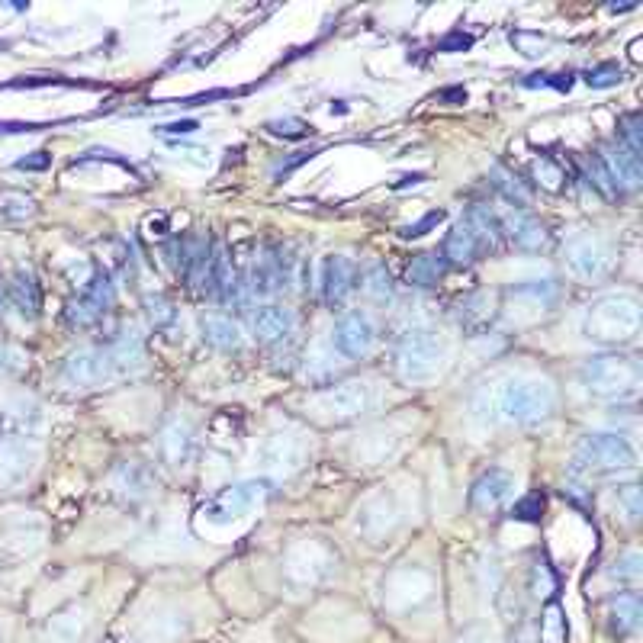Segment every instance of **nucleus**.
Wrapping results in <instances>:
<instances>
[{
    "label": "nucleus",
    "mask_w": 643,
    "mask_h": 643,
    "mask_svg": "<svg viewBox=\"0 0 643 643\" xmlns=\"http://www.w3.org/2000/svg\"><path fill=\"white\" fill-rule=\"evenodd\" d=\"M473 412L480 422L537 425L553 412V386L531 377H508L476 396Z\"/></svg>",
    "instance_id": "nucleus-1"
},
{
    "label": "nucleus",
    "mask_w": 643,
    "mask_h": 643,
    "mask_svg": "<svg viewBox=\"0 0 643 643\" xmlns=\"http://www.w3.org/2000/svg\"><path fill=\"white\" fill-rule=\"evenodd\" d=\"M142 338L139 335H123L113 341L110 348H94V351H81L74 354L65 364L62 377L71 386H97L103 380H113L119 373H129L132 367L142 364Z\"/></svg>",
    "instance_id": "nucleus-2"
},
{
    "label": "nucleus",
    "mask_w": 643,
    "mask_h": 643,
    "mask_svg": "<svg viewBox=\"0 0 643 643\" xmlns=\"http://www.w3.org/2000/svg\"><path fill=\"white\" fill-rule=\"evenodd\" d=\"M399 373L412 383H428L438 377L444 364V341L438 338L435 328L428 325H412L399 338Z\"/></svg>",
    "instance_id": "nucleus-3"
},
{
    "label": "nucleus",
    "mask_w": 643,
    "mask_h": 643,
    "mask_svg": "<svg viewBox=\"0 0 643 643\" xmlns=\"http://www.w3.org/2000/svg\"><path fill=\"white\" fill-rule=\"evenodd\" d=\"M582 380L595 393L605 399H627L637 393L640 386V364L634 357L624 354H602L582 367Z\"/></svg>",
    "instance_id": "nucleus-4"
},
{
    "label": "nucleus",
    "mask_w": 643,
    "mask_h": 643,
    "mask_svg": "<svg viewBox=\"0 0 643 643\" xmlns=\"http://www.w3.org/2000/svg\"><path fill=\"white\" fill-rule=\"evenodd\" d=\"M640 325V306L631 296H602L595 306H589V338L598 341H624L637 332Z\"/></svg>",
    "instance_id": "nucleus-5"
},
{
    "label": "nucleus",
    "mask_w": 643,
    "mask_h": 643,
    "mask_svg": "<svg viewBox=\"0 0 643 643\" xmlns=\"http://www.w3.org/2000/svg\"><path fill=\"white\" fill-rule=\"evenodd\" d=\"M579 463H589V467H598V470H631L637 467V451L624 435L598 431V435L582 438Z\"/></svg>",
    "instance_id": "nucleus-6"
},
{
    "label": "nucleus",
    "mask_w": 643,
    "mask_h": 643,
    "mask_svg": "<svg viewBox=\"0 0 643 643\" xmlns=\"http://www.w3.org/2000/svg\"><path fill=\"white\" fill-rule=\"evenodd\" d=\"M332 345L341 357H367L377 345V328H373L367 312H348V316H341L335 332H332Z\"/></svg>",
    "instance_id": "nucleus-7"
},
{
    "label": "nucleus",
    "mask_w": 643,
    "mask_h": 643,
    "mask_svg": "<svg viewBox=\"0 0 643 643\" xmlns=\"http://www.w3.org/2000/svg\"><path fill=\"white\" fill-rule=\"evenodd\" d=\"M267 489H271V483H264V480H245L238 486H229L222 496H216L213 502H209L206 515H209V521L242 518L245 512H251V508L267 496Z\"/></svg>",
    "instance_id": "nucleus-8"
},
{
    "label": "nucleus",
    "mask_w": 643,
    "mask_h": 643,
    "mask_svg": "<svg viewBox=\"0 0 643 643\" xmlns=\"http://www.w3.org/2000/svg\"><path fill=\"white\" fill-rule=\"evenodd\" d=\"M566 264H570V271L576 277L595 280L611 267V251L605 242H598V238L582 235V238H573L570 248H566Z\"/></svg>",
    "instance_id": "nucleus-9"
},
{
    "label": "nucleus",
    "mask_w": 643,
    "mask_h": 643,
    "mask_svg": "<svg viewBox=\"0 0 643 643\" xmlns=\"http://www.w3.org/2000/svg\"><path fill=\"white\" fill-rule=\"evenodd\" d=\"M290 283V258L280 248H264V254L254 261L251 271V293L254 296H274Z\"/></svg>",
    "instance_id": "nucleus-10"
},
{
    "label": "nucleus",
    "mask_w": 643,
    "mask_h": 643,
    "mask_svg": "<svg viewBox=\"0 0 643 643\" xmlns=\"http://www.w3.org/2000/svg\"><path fill=\"white\" fill-rule=\"evenodd\" d=\"M512 492H515V476L492 467V470H486L480 480L473 483L470 505L476 508V512H496V508H502L508 502V496H512Z\"/></svg>",
    "instance_id": "nucleus-11"
},
{
    "label": "nucleus",
    "mask_w": 643,
    "mask_h": 643,
    "mask_svg": "<svg viewBox=\"0 0 643 643\" xmlns=\"http://www.w3.org/2000/svg\"><path fill=\"white\" fill-rule=\"evenodd\" d=\"M354 274L357 267L348 254H328L322 264V293L332 306L345 303V296L354 290Z\"/></svg>",
    "instance_id": "nucleus-12"
},
{
    "label": "nucleus",
    "mask_w": 643,
    "mask_h": 643,
    "mask_svg": "<svg viewBox=\"0 0 643 643\" xmlns=\"http://www.w3.org/2000/svg\"><path fill=\"white\" fill-rule=\"evenodd\" d=\"M499 226H502V235H508L518 248H525V251H537V248L547 245L544 226L534 216H528L525 209H508L505 216H499Z\"/></svg>",
    "instance_id": "nucleus-13"
},
{
    "label": "nucleus",
    "mask_w": 643,
    "mask_h": 643,
    "mask_svg": "<svg viewBox=\"0 0 643 643\" xmlns=\"http://www.w3.org/2000/svg\"><path fill=\"white\" fill-rule=\"evenodd\" d=\"M293 309L287 306H261L258 312H254V335H258L261 341H267V345H274V341H283L290 332H293Z\"/></svg>",
    "instance_id": "nucleus-14"
},
{
    "label": "nucleus",
    "mask_w": 643,
    "mask_h": 643,
    "mask_svg": "<svg viewBox=\"0 0 643 643\" xmlns=\"http://www.w3.org/2000/svg\"><path fill=\"white\" fill-rule=\"evenodd\" d=\"M602 158H605L608 171H611V177H615V184H618L621 190H634V187H640V177H643L640 158L627 152L624 145L608 148V152H602Z\"/></svg>",
    "instance_id": "nucleus-15"
},
{
    "label": "nucleus",
    "mask_w": 643,
    "mask_h": 643,
    "mask_svg": "<svg viewBox=\"0 0 643 643\" xmlns=\"http://www.w3.org/2000/svg\"><path fill=\"white\" fill-rule=\"evenodd\" d=\"M463 222L470 226V232L476 235V242H480V248H499L502 242V226H499V216L496 213H489V206H473L467 216H463Z\"/></svg>",
    "instance_id": "nucleus-16"
},
{
    "label": "nucleus",
    "mask_w": 643,
    "mask_h": 643,
    "mask_svg": "<svg viewBox=\"0 0 643 643\" xmlns=\"http://www.w3.org/2000/svg\"><path fill=\"white\" fill-rule=\"evenodd\" d=\"M480 242H476V235L470 232L467 222H457V226L451 229V235H447V242H444V261H454V264H470L476 261V254H480Z\"/></svg>",
    "instance_id": "nucleus-17"
},
{
    "label": "nucleus",
    "mask_w": 643,
    "mask_h": 643,
    "mask_svg": "<svg viewBox=\"0 0 643 643\" xmlns=\"http://www.w3.org/2000/svg\"><path fill=\"white\" fill-rule=\"evenodd\" d=\"M489 181H492V187H496L502 197L512 203L515 209H525V206H531V190L525 187V181H521L518 174H512V171H505L502 164H496V168H489Z\"/></svg>",
    "instance_id": "nucleus-18"
},
{
    "label": "nucleus",
    "mask_w": 643,
    "mask_h": 643,
    "mask_svg": "<svg viewBox=\"0 0 643 643\" xmlns=\"http://www.w3.org/2000/svg\"><path fill=\"white\" fill-rule=\"evenodd\" d=\"M444 271H447L444 254H418L409 264V283L412 287H438Z\"/></svg>",
    "instance_id": "nucleus-19"
},
{
    "label": "nucleus",
    "mask_w": 643,
    "mask_h": 643,
    "mask_svg": "<svg viewBox=\"0 0 643 643\" xmlns=\"http://www.w3.org/2000/svg\"><path fill=\"white\" fill-rule=\"evenodd\" d=\"M203 338L222 351H235L238 345H242V332H238V325L226 316H206L203 319Z\"/></svg>",
    "instance_id": "nucleus-20"
},
{
    "label": "nucleus",
    "mask_w": 643,
    "mask_h": 643,
    "mask_svg": "<svg viewBox=\"0 0 643 643\" xmlns=\"http://www.w3.org/2000/svg\"><path fill=\"white\" fill-rule=\"evenodd\" d=\"M164 457H168L174 467H184V463L190 460V451H193V435H190V428L181 425V422H174L168 431H164Z\"/></svg>",
    "instance_id": "nucleus-21"
},
{
    "label": "nucleus",
    "mask_w": 643,
    "mask_h": 643,
    "mask_svg": "<svg viewBox=\"0 0 643 643\" xmlns=\"http://www.w3.org/2000/svg\"><path fill=\"white\" fill-rule=\"evenodd\" d=\"M611 624L618 631H637L640 624V598L637 595H618L611 602Z\"/></svg>",
    "instance_id": "nucleus-22"
},
{
    "label": "nucleus",
    "mask_w": 643,
    "mask_h": 643,
    "mask_svg": "<svg viewBox=\"0 0 643 643\" xmlns=\"http://www.w3.org/2000/svg\"><path fill=\"white\" fill-rule=\"evenodd\" d=\"M586 168H589V177H592V187H595L598 193H602V197H608V200H618V197H621V187L615 184V177H611V171H608V164H605L602 152L589 155Z\"/></svg>",
    "instance_id": "nucleus-23"
},
{
    "label": "nucleus",
    "mask_w": 643,
    "mask_h": 643,
    "mask_svg": "<svg viewBox=\"0 0 643 643\" xmlns=\"http://www.w3.org/2000/svg\"><path fill=\"white\" fill-rule=\"evenodd\" d=\"M364 290L373 296V299H386L393 293V277H390V267L383 261H370L364 267Z\"/></svg>",
    "instance_id": "nucleus-24"
},
{
    "label": "nucleus",
    "mask_w": 643,
    "mask_h": 643,
    "mask_svg": "<svg viewBox=\"0 0 643 643\" xmlns=\"http://www.w3.org/2000/svg\"><path fill=\"white\" fill-rule=\"evenodd\" d=\"M13 299H17V306L26 312V316H36L39 312V287H36L33 274L20 271L17 277H13Z\"/></svg>",
    "instance_id": "nucleus-25"
},
{
    "label": "nucleus",
    "mask_w": 643,
    "mask_h": 643,
    "mask_svg": "<svg viewBox=\"0 0 643 643\" xmlns=\"http://www.w3.org/2000/svg\"><path fill=\"white\" fill-rule=\"evenodd\" d=\"M91 303L100 309V312H107L110 306H113V280H110V274L107 271H97L94 274V280L87 283V293H84Z\"/></svg>",
    "instance_id": "nucleus-26"
},
{
    "label": "nucleus",
    "mask_w": 643,
    "mask_h": 643,
    "mask_svg": "<svg viewBox=\"0 0 643 643\" xmlns=\"http://www.w3.org/2000/svg\"><path fill=\"white\" fill-rule=\"evenodd\" d=\"M618 145H624L627 152L640 158V152H643V136H640V116H637V113H627V116L621 119V142H618Z\"/></svg>",
    "instance_id": "nucleus-27"
},
{
    "label": "nucleus",
    "mask_w": 643,
    "mask_h": 643,
    "mask_svg": "<svg viewBox=\"0 0 643 643\" xmlns=\"http://www.w3.org/2000/svg\"><path fill=\"white\" fill-rule=\"evenodd\" d=\"M541 512H544V499L537 496V492H531V496L518 499L512 505V518L515 521H537V518H541Z\"/></svg>",
    "instance_id": "nucleus-28"
},
{
    "label": "nucleus",
    "mask_w": 643,
    "mask_h": 643,
    "mask_svg": "<svg viewBox=\"0 0 643 643\" xmlns=\"http://www.w3.org/2000/svg\"><path fill=\"white\" fill-rule=\"evenodd\" d=\"M541 640L544 643H563L566 640V624H563L560 608H550L547 611V618L541 624Z\"/></svg>",
    "instance_id": "nucleus-29"
},
{
    "label": "nucleus",
    "mask_w": 643,
    "mask_h": 643,
    "mask_svg": "<svg viewBox=\"0 0 643 643\" xmlns=\"http://www.w3.org/2000/svg\"><path fill=\"white\" fill-rule=\"evenodd\" d=\"M586 81H589V87H615V84H621L624 81V74H621V68L618 65H598V68H592L589 74H586Z\"/></svg>",
    "instance_id": "nucleus-30"
},
{
    "label": "nucleus",
    "mask_w": 643,
    "mask_h": 643,
    "mask_svg": "<svg viewBox=\"0 0 643 643\" xmlns=\"http://www.w3.org/2000/svg\"><path fill=\"white\" fill-rule=\"evenodd\" d=\"M274 132V136H283V139H303V136H309V126L303 123V119H293V116H287V119H274L271 126H267Z\"/></svg>",
    "instance_id": "nucleus-31"
},
{
    "label": "nucleus",
    "mask_w": 643,
    "mask_h": 643,
    "mask_svg": "<svg viewBox=\"0 0 643 643\" xmlns=\"http://www.w3.org/2000/svg\"><path fill=\"white\" fill-rule=\"evenodd\" d=\"M68 316H71V322H74V325H81V328H84V325H94V322L103 316V312H100V309H97L87 296H81L78 303H71V312H68Z\"/></svg>",
    "instance_id": "nucleus-32"
},
{
    "label": "nucleus",
    "mask_w": 643,
    "mask_h": 643,
    "mask_svg": "<svg viewBox=\"0 0 643 643\" xmlns=\"http://www.w3.org/2000/svg\"><path fill=\"white\" fill-rule=\"evenodd\" d=\"M145 306H148V316H152V322H155L158 328L174 322V309H171V303H168L164 296H148Z\"/></svg>",
    "instance_id": "nucleus-33"
},
{
    "label": "nucleus",
    "mask_w": 643,
    "mask_h": 643,
    "mask_svg": "<svg viewBox=\"0 0 643 643\" xmlns=\"http://www.w3.org/2000/svg\"><path fill=\"white\" fill-rule=\"evenodd\" d=\"M534 174L541 177L547 190H557V187H560V181H563V171H560L557 164H553L550 158H541V161H537V164H534Z\"/></svg>",
    "instance_id": "nucleus-34"
},
{
    "label": "nucleus",
    "mask_w": 643,
    "mask_h": 643,
    "mask_svg": "<svg viewBox=\"0 0 643 643\" xmlns=\"http://www.w3.org/2000/svg\"><path fill=\"white\" fill-rule=\"evenodd\" d=\"M512 42H515V46H521V52H525L528 58L544 55V49H547V39L534 36V33H512Z\"/></svg>",
    "instance_id": "nucleus-35"
},
{
    "label": "nucleus",
    "mask_w": 643,
    "mask_h": 643,
    "mask_svg": "<svg viewBox=\"0 0 643 643\" xmlns=\"http://www.w3.org/2000/svg\"><path fill=\"white\" fill-rule=\"evenodd\" d=\"M618 499H621V505L627 508V515H631V518H640V515H643L640 486H621V489H618Z\"/></svg>",
    "instance_id": "nucleus-36"
},
{
    "label": "nucleus",
    "mask_w": 643,
    "mask_h": 643,
    "mask_svg": "<svg viewBox=\"0 0 643 643\" xmlns=\"http://www.w3.org/2000/svg\"><path fill=\"white\" fill-rule=\"evenodd\" d=\"M615 576L618 579H631V582L640 579V557H637V553H624V557L615 563Z\"/></svg>",
    "instance_id": "nucleus-37"
},
{
    "label": "nucleus",
    "mask_w": 643,
    "mask_h": 643,
    "mask_svg": "<svg viewBox=\"0 0 643 643\" xmlns=\"http://www.w3.org/2000/svg\"><path fill=\"white\" fill-rule=\"evenodd\" d=\"M441 219H444V213H441V209H438V213H428V216H425L422 222H415V226H406V229H402V235H406V238H418V235H425V232H428L431 226H438V222H441Z\"/></svg>",
    "instance_id": "nucleus-38"
},
{
    "label": "nucleus",
    "mask_w": 643,
    "mask_h": 643,
    "mask_svg": "<svg viewBox=\"0 0 643 643\" xmlns=\"http://www.w3.org/2000/svg\"><path fill=\"white\" fill-rule=\"evenodd\" d=\"M158 129L168 132V136H187V132H197L200 123H197V119H181V123H164V126H158Z\"/></svg>",
    "instance_id": "nucleus-39"
},
{
    "label": "nucleus",
    "mask_w": 643,
    "mask_h": 643,
    "mask_svg": "<svg viewBox=\"0 0 643 643\" xmlns=\"http://www.w3.org/2000/svg\"><path fill=\"white\" fill-rule=\"evenodd\" d=\"M473 46V39L470 36H463V33H457V36H451V39H444L441 42V49L444 52H451V49H470Z\"/></svg>",
    "instance_id": "nucleus-40"
},
{
    "label": "nucleus",
    "mask_w": 643,
    "mask_h": 643,
    "mask_svg": "<svg viewBox=\"0 0 643 643\" xmlns=\"http://www.w3.org/2000/svg\"><path fill=\"white\" fill-rule=\"evenodd\" d=\"M49 164V158L42 155V152H36V158H23V161H17V168H23V171H39V168H46Z\"/></svg>",
    "instance_id": "nucleus-41"
},
{
    "label": "nucleus",
    "mask_w": 643,
    "mask_h": 643,
    "mask_svg": "<svg viewBox=\"0 0 643 643\" xmlns=\"http://www.w3.org/2000/svg\"><path fill=\"white\" fill-rule=\"evenodd\" d=\"M518 643H528V637H518Z\"/></svg>",
    "instance_id": "nucleus-42"
},
{
    "label": "nucleus",
    "mask_w": 643,
    "mask_h": 643,
    "mask_svg": "<svg viewBox=\"0 0 643 643\" xmlns=\"http://www.w3.org/2000/svg\"><path fill=\"white\" fill-rule=\"evenodd\" d=\"M0 357H4V354H0Z\"/></svg>",
    "instance_id": "nucleus-43"
}]
</instances>
